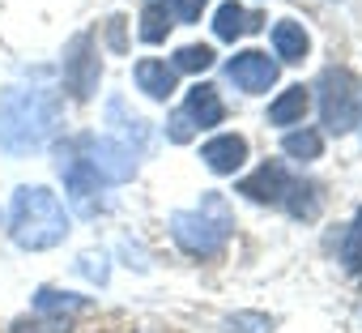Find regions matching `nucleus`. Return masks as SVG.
<instances>
[{
	"label": "nucleus",
	"mask_w": 362,
	"mask_h": 333,
	"mask_svg": "<svg viewBox=\"0 0 362 333\" xmlns=\"http://www.w3.org/2000/svg\"><path fill=\"white\" fill-rule=\"evenodd\" d=\"M281 149H286L290 158H298V162H311V158L324 154V137H320L315 128H294V132H286Z\"/></svg>",
	"instance_id": "18"
},
{
	"label": "nucleus",
	"mask_w": 362,
	"mask_h": 333,
	"mask_svg": "<svg viewBox=\"0 0 362 333\" xmlns=\"http://www.w3.org/2000/svg\"><path fill=\"white\" fill-rule=\"evenodd\" d=\"M290 184H294V176L286 171V162L269 158V162L256 166L252 176H243V180L235 184V193H243V197L256 201V205H281L286 193H290Z\"/></svg>",
	"instance_id": "8"
},
{
	"label": "nucleus",
	"mask_w": 362,
	"mask_h": 333,
	"mask_svg": "<svg viewBox=\"0 0 362 333\" xmlns=\"http://www.w3.org/2000/svg\"><path fill=\"white\" fill-rule=\"evenodd\" d=\"M341 265H345V273H362V210L354 214V222H349V231H345Z\"/></svg>",
	"instance_id": "21"
},
{
	"label": "nucleus",
	"mask_w": 362,
	"mask_h": 333,
	"mask_svg": "<svg viewBox=\"0 0 362 333\" xmlns=\"http://www.w3.org/2000/svg\"><path fill=\"white\" fill-rule=\"evenodd\" d=\"M56 171H60V180H64V197H69V205L77 210V214H86V218H94V214H103V180L94 176V166L86 162V154H81V145H77V137L60 149V162H56Z\"/></svg>",
	"instance_id": "5"
},
{
	"label": "nucleus",
	"mask_w": 362,
	"mask_h": 333,
	"mask_svg": "<svg viewBox=\"0 0 362 333\" xmlns=\"http://www.w3.org/2000/svg\"><path fill=\"white\" fill-rule=\"evenodd\" d=\"M184 111H188V120L197 124V132H201V128H218V124L226 120V103H222V98H218V90H214V86H205V81H197V86L188 90Z\"/></svg>",
	"instance_id": "12"
},
{
	"label": "nucleus",
	"mask_w": 362,
	"mask_h": 333,
	"mask_svg": "<svg viewBox=\"0 0 362 333\" xmlns=\"http://www.w3.org/2000/svg\"><path fill=\"white\" fill-rule=\"evenodd\" d=\"M64 120V103L47 86H5L0 90V149L26 158L43 149Z\"/></svg>",
	"instance_id": "1"
},
{
	"label": "nucleus",
	"mask_w": 362,
	"mask_h": 333,
	"mask_svg": "<svg viewBox=\"0 0 362 333\" xmlns=\"http://www.w3.org/2000/svg\"><path fill=\"white\" fill-rule=\"evenodd\" d=\"M9 333H73V320L69 316H22V320H13V329Z\"/></svg>",
	"instance_id": "22"
},
{
	"label": "nucleus",
	"mask_w": 362,
	"mask_h": 333,
	"mask_svg": "<svg viewBox=\"0 0 362 333\" xmlns=\"http://www.w3.org/2000/svg\"><path fill=\"white\" fill-rule=\"evenodd\" d=\"M170 26H175V22H170L166 5H162V0H149L145 13H141V39H145V43H162Z\"/></svg>",
	"instance_id": "19"
},
{
	"label": "nucleus",
	"mask_w": 362,
	"mask_h": 333,
	"mask_svg": "<svg viewBox=\"0 0 362 333\" xmlns=\"http://www.w3.org/2000/svg\"><path fill=\"white\" fill-rule=\"evenodd\" d=\"M273 52H277V60H281V64H303V60H307V52H311V39H307L303 22L281 18V22L273 26Z\"/></svg>",
	"instance_id": "14"
},
{
	"label": "nucleus",
	"mask_w": 362,
	"mask_h": 333,
	"mask_svg": "<svg viewBox=\"0 0 362 333\" xmlns=\"http://www.w3.org/2000/svg\"><path fill=\"white\" fill-rule=\"evenodd\" d=\"M166 137H170L175 145H188V141L197 137V124L188 120V111H184V107H179V111H175V115L166 120Z\"/></svg>",
	"instance_id": "25"
},
{
	"label": "nucleus",
	"mask_w": 362,
	"mask_h": 333,
	"mask_svg": "<svg viewBox=\"0 0 362 333\" xmlns=\"http://www.w3.org/2000/svg\"><path fill=\"white\" fill-rule=\"evenodd\" d=\"M315 90H320L324 128L337 132V137H345V132L358 124V81H354V73L328 64V69L320 73V86H315Z\"/></svg>",
	"instance_id": "4"
},
{
	"label": "nucleus",
	"mask_w": 362,
	"mask_h": 333,
	"mask_svg": "<svg viewBox=\"0 0 362 333\" xmlns=\"http://www.w3.org/2000/svg\"><path fill=\"white\" fill-rule=\"evenodd\" d=\"M260 13H252V9H243L239 0H226V5H218V13H214V35L218 39H226V43H235V39H243V35H252V30H260Z\"/></svg>",
	"instance_id": "13"
},
{
	"label": "nucleus",
	"mask_w": 362,
	"mask_h": 333,
	"mask_svg": "<svg viewBox=\"0 0 362 333\" xmlns=\"http://www.w3.org/2000/svg\"><path fill=\"white\" fill-rule=\"evenodd\" d=\"M86 307H90V295H73V290H56V286H39V295H35L39 316H73Z\"/></svg>",
	"instance_id": "16"
},
{
	"label": "nucleus",
	"mask_w": 362,
	"mask_h": 333,
	"mask_svg": "<svg viewBox=\"0 0 362 333\" xmlns=\"http://www.w3.org/2000/svg\"><path fill=\"white\" fill-rule=\"evenodd\" d=\"M132 77H136V90H141L145 98H153V103H166V98L175 94V81H179V73H175L166 60H136Z\"/></svg>",
	"instance_id": "11"
},
{
	"label": "nucleus",
	"mask_w": 362,
	"mask_h": 333,
	"mask_svg": "<svg viewBox=\"0 0 362 333\" xmlns=\"http://www.w3.org/2000/svg\"><path fill=\"white\" fill-rule=\"evenodd\" d=\"M214 64V47H205V43H188V47H179L175 52V73H205Z\"/></svg>",
	"instance_id": "20"
},
{
	"label": "nucleus",
	"mask_w": 362,
	"mask_h": 333,
	"mask_svg": "<svg viewBox=\"0 0 362 333\" xmlns=\"http://www.w3.org/2000/svg\"><path fill=\"white\" fill-rule=\"evenodd\" d=\"M230 227H235V222H230L222 197H205V205H197V210H175V214H170V235H175V244L184 248L188 256H197V261L218 256V252L226 248V239H230Z\"/></svg>",
	"instance_id": "3"
},
{
	"label": "nucleus",
	"mask_w": 362,
	"mask_h": 333,
	"mask_svg": "<svg viewBox=\"0 0 362 333\" xmlns=\"http://www.w3.org/2000/svg\"><path fill=\"white\" fill-rule=\"evenodd\" d=\"M77 269H81L86 278H94V282H107V265H103V256H94V252H86V256L77 261Z\"/></svg>",
	"instance_id": "26"
},
{
	"label": "nucleus",
	"mask_w": 362,
	"mask_h": 333,
	"mask_svg": "<svg viewBox=\"0 0 362 333\" xmlns=\"http://www.w3.org/2000/svg\"><path fill=\"white\" fill-rule=\"evenodd\" d=\"M277 73H281V64H277L269 52H239V56L226 60V77H230V86L243 90V94H264V90L277 81Z\"/></svg>",
	"instance_id": "9"
},
{
	"label": "nucleus",
	"mask_w": 362,
	"mask_h": 333,
	"mask_svg": "<svg viewBox=\"0 0 362 333\" xmlns=\"http://www.w3.org/2000/svg\"><path fill=\"white\" fill-rule=\"evenodd\" d=\"M98 81H103V60H98V47H94V35H73V43L64 47V86L77 103H90L98 94Z\"/></svg>",
	"instance_id": "6"
},
{
	"label": "nucleus",
	"mask_w": 362,
	"mask_h": 333,
	"mask_svg": "<svg viewBox=\"0 0 362 333\" xmlns=\"http://www.w3.org/2000/svg\"><path fill=\"white\" fill-rule=\"evenodd\" d=\"M307 107H311V94H307V86H290V90H281V94L269 103V124H273V128L303 124Z\"/></svg>",
	"instance_id": "15"
},
{
	"label": "nucleus",
	"mask_w": 362,
	"mask_h": 333,
	"mask_svg": "<svg viewBox=\"0 0 362 333\" xmlns=\"http://www.w3.org/2000/svg\"><path fill=\"white\" fill-rule=\"evenodd\" d=\"M281 205L290 210V218H303V222H311V218L320 214V205H324V193H320V184H311V180H294Z\"/></svg>",
	"instance_id": "17"
},
{
	"label": "nucleus",
	"mask_w": 362,
	"mask_h": 333,
	"mask_svg": "<svg viewBox=\"0 0 362 333\" xmlns=\"http://www.w3.org/2000/svg\"><path fill=\"white\" fill-rule=\"evenodd\" d=\"M222 329L226 333H273V316H264V312H230L222 320Z\"/></svg>",
	"instance_id": "23"
},
{
	"label": "nucleus",
	"mask_w": 362,
	"mask_h": 333,
	"mask_svg": "<svg viewBox=\"0 0 362 333\" xmlns=\"http://www.w3.org/2000/svg\"><path fill=\"white\" fill-rule=\"evenodd\" d=\"M111 47L124 52V18H111Z\"/></svg>",
	"instance_id": "27"
},
{
	"label": "nucleus",
	"mask_w": 362,
	"mask_h": 333,
	"mask_svg": "<svg viewBox=\"0 0 362 333\" xmlns=\"http://www.w3.org/2000/svg\"><path fill=\"white\" fill-rule=\"evenodd\" d=\"M162 5H166V13H170V22H197L201 18V9L209 5V0H162Z\"/></svg>",
	"instance_id": "24"
},
{
	"label": "nucleus",
	"mask_w": 362,
	"mask_h": 333,
	"mask_svg": "<svg viewBox=\"0 0 362 333\" xmlns=\"http://www.w3.org/2000/svg\"><path fill=\"white\" fill-rule=\"evenodd\" d=\"M77 145H81L86 162L94 166V176L103 184H124V180L136 176V149H128L124 141H115V137H77Z\"/></svg>",
	"instance_id": "7"
},
{
	"label": "nucleus",
	"mask_w": 362,
	"mask_h": 333,
	"mask_svg": "<svg viewBox=\"0 0 362 333\" xmlns=\"http://www.w3.org/2000/svg\"><path fill=\"white\" fill-rule=\"evenodd\" d=\"M9 239L22 252H47L69 239V210L43 184H22L9 205Z\"/></svg>",
	"instance_id": "2"
},
{
	"label": "nucleus",
	"mask_w": 362,
	"mask_h": 333,
	"mask_svg": "<svg viewBox=\"0 0 362 333\" xmlns=\"http://www.w3.org/2000/svg\"><path fill=\"white\" fill-rule=\"evenodd\" d=\"M201 158H205V166L214 176H235L239 166L247 162V137H239V132H218V137H209L205 145H201Z\"/></svg>",
	"instance_id": "10"
}]
</instances>
